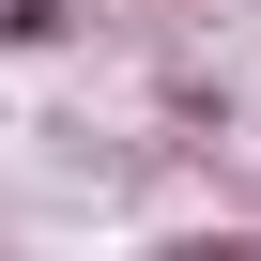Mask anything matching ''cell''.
Listing matches in <instances>:
<instances>
[]
</instances>
